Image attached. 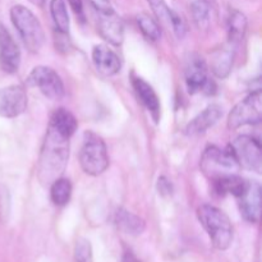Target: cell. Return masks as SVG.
Listing matches in <instances>:
<instances>
[{
	"label": "cell",
	"instance_id": "obj_15",
	"mask_svg": "<svg viewBox=\"0 0 262 262\" xmlns=\"http://www.w3.org/2000/svg\"><path fill=\"white\" fill-rule=\"evenodd\" d=\"M92 61L97 71L106 77L119 73L122 68V60L119 55L107 45L95 46L92 50Z\"/></svg>",
	"mask_w": 262,
	"mask_h": 262
},
{
	"label": "cell",
	"instance_id": "obj_25",
	"mask_svg": "<svg viewBox=\"0 0 262 262\" xmlns=\"http://www.w3.org/2000/svg\"><path fill=\"white\" fill-rule=\"evenodd\" d=\"M191 12L194 23L199 28H207L210 26L211 9L209 0H192Z\"/></svg>",
	"mask_w": 262,
	"mask_h": 262
},
{
	"label": "cell",
	"instance_id": "obj_19",
	"mask_svg": "<svg viewBox=\"0 0 262 262\" xmlns=\"http://www.w3.org/2000/svg\"><path fill=\"white\" fill-rule=\"evenodd\" d=\"M49 125L71 138L76 133L78 123H77V119L69 110L64 109V107H59L51 114Z\"/></svg>",
	"mask_w": 262,
	"mask_h": 262
},
{
	"label": "cell",
	"instance_id": "obj_5",
	"mask_svg": "<svg viewBox=\"0 0 262 262\" xmlns=\"http://www.w3.org/2000/svg\"><path fill=\"white\" fill-rule=\"evenodd\" d=\"M200 166L202 173L211 181L222 177L238 174V171L241 170L239 164L229 146L227 148L209 146L202 154Z\"/></svg>",
	"mask_w": 262,
	"mask_h": 262
},
{
	"label": "cell",
	"instance_id": "obj_16",
	"mask_svg": "<svg viewBox=\"0 0 262 262\" xmlns=\"http://www.w3.org/2000/svg\"><path fill=\"white\" fill-rule=\"evenodd\" d=\"M235 48L232 42L228 41L225 45L214 51L211 58V71L217 78H227L230 74L234 63Z\"/></svg>",
	"mask_w": 262,
	"mask_h": 262
},
{
	"label": "cell",
	"instance_id": "obj_8",
	"mask_svg": "<svg viewBox=\"0 0 262 262\" xmlns=\"http://www.w3.org/2000/svg\"><path fill=\"white\" fill-rule=\"evenodd\" d=\"M241 168L261 173L262 151L260 141L248 135L238 136L229 146Z\"/></svg>",
	"mask_w": 262,
	"mask_h": 262
},
{
	"label": "cell",
	"instance_id": "obj_28",
	"mask_svg": "<svg viewBox=\"0 0 262 262\" xmlns=\"http://www.w3.org/2000/svg\"><path fill=\"white\" fill-rule=\"evenodd\" d=\"M170 27L178 38H183L186 36V33L188 32V26H187V22L184 20V18L173 9H171L170 15Z\"/></svg>",
	"mask_w": 262,
	"mask_h": 262
},
{
	"label": "cell",
	"instance_id": "obj_27",
	"mask_svg": "<svg viewBox=\"0 0 262 262\" xmlns=\"http://www.w3.org/2000/svg\"><path fill=\"white\" fill-rule=\"evenodd\" d=\"M74 258H76V262H94L91 243L86 238H79L76 242Z\"/></svg>",
	"mask_w": 262,
	"mask_h": 262
},
{
	"label": "cell",
	"instance_id": "obj_31",
	"mask_svg": "<svg viewBox=\"0 0 262 262\" xmlns=\"http://www.w3.org/2000/svg\"><path fill=\"white\" fill-rule=\"evenodd\" d=\"M69 4V7L72 8L74 13L77 14V17L83 22L84 20V10H83V3L82 0H67Z\"/></svg>",
	"mask_w": 262,
	"mask_h": 262
},
{
	"label": "cell",
	"instance_id": "obj_22",
	"mask_svg": "<svg viewBox=\"0 0 262 262\" xmlns=\"http://www.w3.org/2000/svg\"><path fill=\"white\" fill-rule=\"evenodd\" d=\"M50 13L54 25H55V28L59 31V33L68 35L71 20H69L66 0H50Z\"/></svg>",
	"mask_w": 262,
	"mask_h": 262
},
{
	"label": "cell",
	"instance_id": "obj_13",
	"mask_svg": "<svg viewBox=\"0 0 262 262\" xmlns=\"http://www.w3.org/2000/svg\"><path fill=\"white\" fill-rule=\"evenodd\" d=\"M223 117V107L217 104L209 105L204 112L193 118L184 128V133L189 137L206 133L210 128L214 127L220 118Z\"/></svg>",
	"mask_w": 262,
	"mask_h": 262
},
{
	"label": "cell",
	"instance_id": "obj_17",
	"mask_svg": "<svg viewBox=\"0 0 262 262\" xmlns=\"http://www.w3.org/2000/svg\"><path fill=\"white\" fill-rule=\"evenodd\" d=\"M132 86L143 106L152 114L154 119H159L160 114V100L150 83L137 76L132 77Z\"/></svg>",
	"mask_w": 262,
	"mask_h": 262
},
{
	"label": "cell",
	"instance_id": "obj_24",
	"mask_svg": "<svg viewBox=\"0 0 262 262\" xmlns=\"http://www.w3.org/2000/svg\"><path fill=\"white\" fill-rule=\"evenodd\" d=\"M137 25L146 38L158 41L161 37V28L158 20L147 13H140L137 15Z\"/></svg>",
	"mask_w": 262,
	"mask_h": 262
},
{
	"label": "cell",
	"instance_id": "obj_20",
	"mask_svg": "<svg viewBox=\"0 0 262 262\" xmlns=\"http://www.w3.org/2000/svg\"><path fill=\"white\" fill-rule=\"evenodd\" d=\"M247 31V18L239 10H232L228 18V38L229 42L238 46L245 38Z\"/></svg>",
	"mask_w": 262,
	"mask_h": 262
},
{
	"label": "cell",
	"instance_id": "obj_10",
	"mask_svg": "<svg viewBox=\"0 0 262 262\" xmlns=\"http://www.w3.org/2000/svg\"><path fill=\"white\" fill-rule=\"evenodd\" d=\"M239 200V209L243 219L248 223L260 222L261 216V186L256 181H246L242 193L237 197Z\"/></svg>",
	"mask_w": 262,
	"mask_h": 262
},
{
	"label": "cell",
	"instance_id": "obj_1",
	"mask_svg": "<svg viewBox=\"0 0 262 262\" xmlns=\"http://www.w3.org/2000/svg\"><path fill=\"white\" fill-rule=\"evenodd\" d=\"M69 140L48 125L37 163V178L43 186H50L63 176L69 159Z\"/></svg>",
	"mask_w": 262,
	"mask_h": 262
},
{
	"label": "cell",
	"instance_id": "obj_32",
	"mask_svg": "<svg viewBox=\"0 0 262 262\" xmlns=\"http://www.w3.org/2000/svg\"><path fill=\"white\" fill-rule=\"evenodd\" d=\"M122 262H141V261H140V258L135 255V252H133L132 250H129V248H125L124 252H123V256H122Z\"/></svg>",
	"mask_w": 262,
	"mask_h": 262
},
{
	"label": "cell",
	"instance_id": "obj_6",
	"mask_svg": "<svg viewBox=\"0 0 262 262\" xmlns=\"http://www.w3.org/2000/svg\"><path fill=\"white\" fill-rule=\"evenodd\" d=\"M262 118V95L260 90L251 92L238 102L228 115V128L238 129L243 125L257 124Z\"/></svg>",
	"mask_w": 262,
	"mask_h": 262
},
{
	"label": "cell",
	"instance_id": "obj_2",
	"mask_svg": "<svg viewBox=\"0 0 262 262\" xmlns=\"http://www.w3.org/2000/svg\"><path fill=\"white\" fill-rule=\"evenodd\" d=\"M197 217L217 250L225 251L230 247L233 242V225L223 210L209 204L201 205L197 209Z\"/></svg>",
	"mask_w": 262,
	"mask_h": 262
},
{
	"label": "cell",
	"instance_id": "obj_4",
	"mask_svg": "<svg viewBox=\"0 0 262 262\" xmlns=\"http://www.w3.org/2000/svg\"><path fill=\"white\" fill-rule=\"evenodd\" d=\"M79 164L82 170L92 177L101 176L109 166V155L104 140L94 132H86L83 136Z\"/></svg>",
	"mask_w": 262,
	"mask_h": 262
},
{
	"label": "cell",
	"instance_id": "obj_30",
	"mask_svg": "<svg viewBox=\"0 0 262 262\" xmlns=\"http://www.w3.org/2000/svg\"><path fill=\"white\" fill-rule=\"evenodd\" d=\"M90 3H91L92 7L96 9V12L99 13V14L100 13H107L114 10L109 0H90Z\"/></svg>",
	"mask_w": 262,
	"mask_h": 262
},
{
	"label": "cell",
	"instance_id": "obj_29",
	"mask_svg": "<svg viewBox=\"0 0 262 262\" xmlns=\"http://www.w3.org/2000/svg\"><path fill=\"white\" fill-rule=\"evenodd\" d=\"M158 191L161 196H170L173 193V183L166 177H160L158 179Z\"/></svg>",
	"mask_w": 262,
	"mask_h": 262
},
{
	"label": "cell",
	"instance_id": "obj_14",
	"mask_svg": "<svg viewBox=\"0 0 262 262\" xmlns=\"http://www.w3.org/2000/svg\"><path fill=\"white\" fill-rule=\"evenodd\" d=\"M99 32L101 37L112 45H122L123 38H124V25L114 10L107 13H100Z\"/></svg>",
	"mask_w": 262,
	"mask_h": 262
},
{
	"label": "cell",
	"instance_id": "obj_9",
	"mask_svg": "<svg viewBox=\"0 0 262 262\" xmlns=\"http://www.w3.org/2000/svg\"><path fill=\"white\" fill-rule=\"evenodd\" d=\"M27 94L22 86L13 84L0 89V117H19L27 109Z\"/></svg>",
	"mask_w": 262,
	"mask_h": 262
},
{
	"label": "cell",
	"instance_id": "obj_33",
	"mask_svg": "<svg viewBox=\"0 0 262 262\" xmlns=\"http://www.w3.org/2000/svg\"><path fill=\"white\" fill-rule=\"evenodd\" d=\"M28 2L32 3L36 7H43V4H45V0H28Z\"/></svg>",
	"mask_w": 262,
	"mask_h": 262
},
{
	"label": "cell",
	"instance_id": "obj_7",
	"mask_svg": "<svg viewBox=\"0 0 262 262\" xmlns=\"http://www.w3.org/2000/svg\"><path fill=\"white\" fill-rule=\"evenodd\" d=\"M26 83L31 87H36L38 91L53 101H59L66 95V89L60 76L50 67L38 66L28 74Z\"/></svg>",
	"mask_w": 262,
	"mask_h": 262
},
{
	"label": "cell",
	"instance_id": "obj_18",
	"mask_svg": "<svg viewBox=\"0 0 262 262\" xmlns=\"http://www.w3.org/2000/svg\"><path fill=\"white\" fill-rule=\"evenodd\" d=\"M114 223L120 232L133 237L141 235L146 229L145 220L125 209H118V211L115 212Z\"/></svg>",
	"mask_w": 262,
	"mask_h": 262
},
{
	"label": "cell",
	"instance_id": "obj_12",
	"mask_svg": "<svg viewBox=\"0 0 262 262\" xmlns=\"http://www.w3.org/2000/svg\"><path fill=\"white\" fill-rule=\"evenodd\" d=\"M184 77H186V84L189 94H197L200 91H204L209 82L207 66L205 59L199 54H191V56L187 59Z\"/></svg>",
	"mask_w": 262,
	"mask_h": 262
},
{
	"label": "cell",
	"instance_id": "obj_23",
	"mask_svg": "<svg viewBox=\"0 0 262 262\" xmlns=\"http://www.w3.org/2000/svg\"><path fill=\"white\" fill-rule=\"evenodd\" d=\"M72 196V184L69 179L58 178L50 184V199L55 206H66Z\"/></svg>",
	"mask_w": 262,
	"mask_h": 262
},
{
	"label": "cell",
	"instance_id": "obj_3",
	"mask_svg": "<svg viewBox=\"0 0 262 262\" xmlns=\"http://www.w3.org/2000/svg\"><path fill=\"white\" fill-rule=\"evenodd\" d=\"M10 19L27 50L31 53L40 51L45 41V32L37 17L25 5H14L10 9Z\"/></svg>",
	"mask_w": 262,
	"mask_h": 262
},
{
	"label": "cell",
	"instance_id": "obj_26",
	"mask_svg": "<svg viewBox=\"0 0 262 262\" xmlns=\"http://www.w3.org/2000/svg\"><path fill=\"white\" fill-rule=\"evenodd\" d=\"M147 3L151 7L154 15L156 17V20L164 23V25L170 26L171 9L168 7L165 0H147Z\"/></svg>",
	"mask_w": 262,
	"mask_h": 262
},
{
	"label": "cell",
	"instance_id": "obj_21",
	"mask_svg": "<svg viewBox=\"0 0 262 262\" xmlns=\"http://www.w3.org/2000/svg\"><path fill=\"white\" fill-rule=\"evenodd\" d=\"M214 189L219 196H225V194H233L238 197L242 193L243 188L246 186V179L239 177L238 174L233 176L222 177V178L214 179Z\"/></svg>",
	"mask_w": 262,
	"mask_h": 262
},
{
	"label": "cell",
	"instance_id": "obj_11",
	"mask_svg": "<svg viewBox=\"0 0 262 262\" xmlns=\"http://www.w3.org/2000/svg\"><path fill=\"white\" fill-rule=\"evenodd\" d=\"M20 64V50L8 28L0 22V67L7 73H15Z\"/></svg>",
	"mask_w": 262,
	"mask_h": 262
},
{
	"label": "cell",
	"instance_id": "obj_34",
	"mask_svg": "<svg viewBox=\"0 0 262 262\" xmlns=\"http://www.w3.org/2000/svg\"><path fill=\"white\" fill-rule=\"evenodd\" d=\"M209 2H210V3H211V2H212V0H209Z\"/></svg>",
	"mask_w": 262,
	"mask_h": 262
}]
</instances>
